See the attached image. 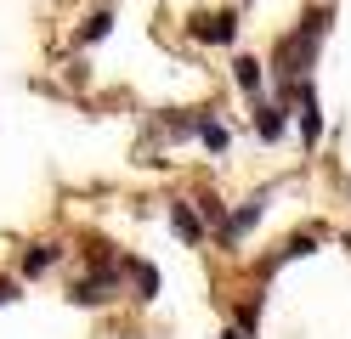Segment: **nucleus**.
Instances as JSON below:
<instances>
[{
  "instance_id": "5",
  "label": "nucleus",
  "mask_w": 351,
  "mask_h": 339,
  "mask_svg": "<svg viewBox=\"0 0 351 339\" xmlns=\"http://www.w3.org/2000/svg\"><path fill=\"white\" fill-rule=\"evenodd\" d=\"M232 79H238V90L261 97V79H267V74H261V62H255V57H238V62H232Z\"/></svg>"
},
{
  "instance_id": "11",
  "label": "nucleus",
  "mask_w": 351,
  "mask_h": 339,
  "mask_svg": "<svg viewBox=\"0 0 351 339\" xmlns=\"http://www.w3.org/2000/svg\"><path fill=\"white\" fill-rule=\"evenodd\" d=\"M295 255H312V238H306V232H300V238H289V243H283L272 266H283V260H295Z\"/></svg>"
},
{
  "instance_id": "10",
  "label": "nucleus",
  "mask_w": 351,
  "mask_h": 339,
  "mask_svg": "<svg viewBox=\"0 0 351 339\" xmlns=\"http://www.w3.org/2000/svg\"><path fill=\"white\" fill-rule=\"evenodd\" d=\"M193 130H199V136H204V147H215V153H227V130H221V125H215V119H210V113H204V119H193Z\"/></svg>"
},
{
  "instance_id": "2",
  "label": "nucleus",
  "mask_w": 351,
  "mask_h": 339,
  "mask_svg": "<svg viewBox=\"0 0 351 339\" xmlns=\"http://www.w3.org/2000/svg\"><path fill=\"white\" fill-rule=\"evenodd\" d=\"M114 288H119V271L114 266H97V277L74 283V300L80 305H102V300H114Z\"/></svg>"
},
{
  "instance_id": "3",
  "label": "nucleus",
  "mask_w": 351,
  "mask_h": 339,
  "mask_svg": "<svg viewBox=\"0 0 351 339\" xmlns=\"http://www.w3.org/2000/svg\"><path fill=\"white\" fill-rule=\"evenodd\" d=\"M261 203H267V192H261V198H250V203H244L238 215H227V226H221V238H227V243H238V238H244L250 226L261 221Z\"/></svg>"
},
{
  "instance_id": "6",
  "label": "nucleus",
  "mask_w": 351,
  "mask_h": 339,
  "mask_svg": "<svg viewBox=\"0 0 351 339\" xmlns=\"http://www.w3.org/2000/svg\"><path fill=\"white\" fill-rule=\"evenodd\" d=\"M130 283H136V300H153V294H159V271L147 260H130Z\"/></svg>"
},
{
  "instance_id": "4",
  "label": "nucleus",
  "mask_w": 351,
  "mask_h": 339,
  "mask_svg": "<svg viewBox=\"0 0 351 339\" xmlns=\"http://www.w3.org/2000/svg\"><path fill=\"white\" fill-rule=\"evenodd\" d=\"M317 130H323V119H317V97H312V85H300V136H306V142H317Z\"/></svg>"
},
{
  "instance_id": "9",
  "label": "nucleus",
  "mask_w": 351,
  "mask_h": 339,
  "mask_svg": "<svg viewBox=\"0 0 351 339\" xmlns=\"http://www.w3.org/2000/svg\"><path fill=\"white\" fill-rule=\"evenodd\" d=\"M255 125H261L267 142H278V136H283V108H255Z\"/></svg>"
},
{
  "instance_id": "8",
  "label": "nucleus",
  "mask_w": 351,
  "mask_h": 339,
  "mask_svg": "<svg viewBox=\"0 0 351 339\" xmlns=\"http://www.w3.org/2000/svg\"><path fill=\"white\" fill-rule=\"evenodd\" d=\"M170 226H176V238H182V243H199V215H193L187 203H176V210H170Z\"/></svg>"
},
{
  "instance_id": "12",
  "label": "nucleus",
  "mask_w": 351,
  "mask_h": 339,
  "mask_svg": "<svg viewBox=\"0 0 351 339\" xmlns=\"http://www.w3.org/2000/svg\"><path fill=\"white\" fill-rule=\"evenodd\" d=\"M108 23H114V17H108V12H97V17L80 29V40H102V34H108Z\"/></svg>"
},
{
  "instance_id": "14",
  "label": "nucleus",
  "mask_w": 351,
  "mask_h": 339,
  "mask_svg": "<svg viewBox=\"0 0 351 339\" xmlns=\"http://www.w3.org/2000/svg\"><path fill=\"white\" fill-rule=\"evenodd\" d=\"M227 339H250V328H227Z\"/></svg>"
},
{
  "instance_id": "7",
  "label": "nucleus",
  "mask_w": 351,
  "mask_h": 339,
  "mask_svg": "<svg viewBox=\"0 0 351 339\" xmlns=\"http://www.w3.org/2000/svg\"><path fill=\"white\" fill-rule=\"evenodd\" d=\"M57 260V243H34V249H23V277H40Z\"/></svg>"
},
{
  "instance_id": "13",
  "label": "nucleus",
  "mask_w": 351,
  "mask_h": 339,
  "mask_svg": "<svg viewBox=\"0 0 351 339\" xmlns=\"http://www.w3.org/2000/svg\"><path fill=\"white\" fill-rule=\"evenodd\" d=\"M17 300V283H0V305H12Z\"/></svg>"
},
{
  "instance_id": "1",
  "label": "nucleus",
  "mask_w": 351,
  "mask_h": 339,
  "mask_svg": "<svg viewBox=\"0 0 351 339\" xmlns=\"http://www.w3.org/2000/svg\"><path fill=\"white\" fill-rule=\"evenodd\" d=\"M193 40L227 45V40H238V17L232 12H199V17H193Z\"/></svg>"
}]
</instances>
